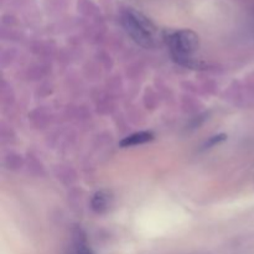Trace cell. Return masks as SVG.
Here are the masks:
<instances>
[{
	"label": "cell",
	"mask_w": 254,
	"mask_h": 254,
	"mask_svg": "<svg viewBox=\"0 0 254 254\" xmlns=\"http://www.w3.org/2000/svg\"><path fill=\"white\" fill-rule=\"evenodd\" d=\"M166 42L171 55L179 64L192 66L193 54L198 47V36L191 30H179L168 35Z\"/></svg>",
	"instance_id": "7a4b0ae2"
},
{
	"label": "cell",
	"mask_w": 254,
	"mask_h": 254,
	"mask_svg": "<svg viewBox=\"0 0 254 254\" xmlns=\"http://www.w3.org/2000/svg\"><path fill=\"white\" fill-rule=\"evenodd\" d=\"M121 21L124 30L136 44L145 49H154L156 46L158 30L143 12L133 7H127L122 11Z\"/></svg>",
	"instance_id": "6da1fadb"
},
{
	"label": "cell",
	"mask_w": 254,
	"mask_h": 254,
	"mask_svg": "<svg viewBox=\"0 0 254 254\" xmlns=\"http://www.w3.org/2000/svg\"><path fill=\"white\" fill-rule=\"evenodd\" d=\"M112 203V195L111 192L106 190L98 191V192L94 193V196L92 197L91 206L92 210L97 213H103L106 211H108L109 206Z\"/></svg>",
	"instance_id": "3957f363"
},
{
	"label": "cell",
	"mask_w": 254,
	"mask_h": 254,
	"mask_svg": "<svg viewBox=\"0 0 254 254\" xmlns=\"http://www.w3.org/2000/svg\"><path fill=\"white\" fill-rule=\"evenodd\" d=\"M72 254H92V252L87 247L83 238H77L76 242H74L73 250H72Z\"/></svg>",
	"instance_id": "5b68a950"
},
{
	"label": "cell",
	"mask_w": 254,
	"mask_h": 254,
	"mask_svg": "<svg viewBox=\"0 0 254 254\" xmlns=\"http://www.w3.org/2000/svg\"><path fill=\"white\" fill-rule=\"evenodd\" d=\"M153 139V134L149 133V131H140V133L131 134V135L127 136L123 140L121 141V146L123 148H128V146H134L139 145V144L148 143Z\"/></svg>",
	"instance_id": "277c9868"
}]
</instances>
